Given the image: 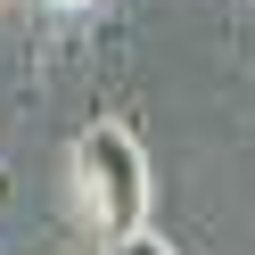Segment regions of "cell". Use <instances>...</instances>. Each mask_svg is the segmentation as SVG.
<instances>
[{
    "instance_id": "7a4b0ae2",
    "label": "cell",
    "mask_w": 255,
    "mask_h": 255,
    "mask_svg": "<svg viewBox=\"0 0 255 255\" xmlns=\"http://www.w3.org/2000/svg\"><path fill=\"white\" fill-rule=\"evenodd\" d=\"M107 255H181V247H173L165 231H140V239H116V247H107Z\"/></svg>"
},
{
    "instance_id": "277c9868",
    "label": "cell",
    "mask_w": 255,
    "mask_h": 255,
    "mask_svg": "<svg viewBox=\"0 0 255 255\" xmlns=\"http://www.w3.org/2000/svg\"><path fill=\"white\" fill-rule=\"evenodd\" d=\"M0 8H8V0H0Z\"/></svg>"
},
{
    "instance_id": "6da1fadb",
    "label": "cell",
    "mask_w": 255,
    "mask_h": 255,
    "mask_svg": "<svg viewBox=\"0 0 255 255\" xmlns=\"http://www.w3.org/2000/svg\"><path fill=\"white\" fill-rule=\"evenodd\" d=\"M66 173H74V206H83V222L107 239V247L148 231V198H156V181H148V148H140L132 124H116V116L83 124V132H74V148H66Z\"/></svg>"
},
{
    "instance_id": "3957f363",
    "label": "cell",
    "mask_w": 255,
    "mask_h": 255,
    "mask_svg": "<svg viewBox=\"0 0 255 255\" xmlns=\"http://www.w3.org/2000/svg\"><path fill=\"white\" fill-rule=\"evenodd\" d=\"M58 8H83V0H58Z\"/></svg>"
}]
</instances>
